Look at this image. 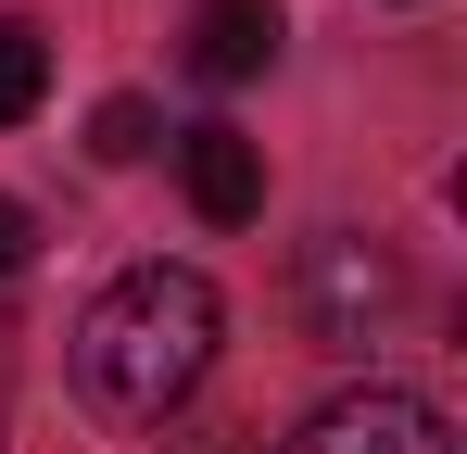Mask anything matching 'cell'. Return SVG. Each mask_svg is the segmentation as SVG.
<instances>
[{"mask_svg":"<svg viewBox=\"0 0 467 454\" xmlns=\"http://www.w3.org/2000/svg\"><path fill=\"white\" fill-rule=\"evenodd\" d=\"M215 328H228V303L202 265H127L114 291L77 315V378L101 417H127V429H164L202 366H215Z\"/></svg>","mask_w":467,"mask_h":454,"instance_id":"cell-1","label":"cell"},{"mask_svg":"<svg viewBox=\"0 0 467 454\" xmlns=\"http://www.w3.org/2000/svg\"><path fill=\"white\" fill-rule=\"evenodd\" d=\"M391 315H404L391 240H367V227H316L304 253H291V328H304L316 354H367V341H391Z\"/></svg>","mask_w":467,"mask_h":454,"instance_id":"cell-2","label":"cell"},{"mask_svg":"<svg viewBox=\"0 0 467 454\" xmlns=\"http://www.w3.org/2000/svg\"><path fill=\"white\" fill-rule=\"evenodd\" d=\"M278 454H455V442H442V417H430L417 391H341V404H316Z\"/></svg>","mask_w":467,"mask_h":454,"instance_id":"cell-3","label":"cell"},{"mask_svg":"<svg viewBox=\"0 0 467 454\" xmlns=\"http://www.w3.org/2000/svg\"><path fill=\"white\" fill-rule=\"evenodd\" d=\"M177 190H190L202 227H253L265 215V151L240 139V127H190L177 139Z\"/></svg>","mask_w":467,"mask_h":454,"instance_id":"cell-4","label":"cell"},{"mask_svg":"<svg viewBox=\"0 0 467 454\" xmlns=\"http://www.w3.org/2000/svg\"><path fill=\"white\" fill-rule=\"evenodd\" d=\"M265 64H278V0H202L190 13V76L202 88H240Z\"/></svg>","mask_w":467,"mask_h":454,"instance_id":"cell-5","label":"cell"},{"mask_svg":"<svg viewBox=\"0 0 467 454\" xmlns=\"http://www.w3.org/2000/svg\"><path fill=\"white\" fill-rule=\"evenodd\" d=\"M38 101H51V38L26 13H0V127H26Z\"/></svg>","mask_w":467,"mask_h":454,"instance_id":"cell-6","label":"cell"},{"mask_svg":"<svg viewBox=\"0 0 467 454\" xmlns=\"http://www.w3.org/2000/svg\"><path fill=\"white\" fill-rule=\"evenodd\" d=\"M152 139H164V114H152V101H140V88L88 114V151H101V164H140V151H152Z\"/></svg>","mask_w":467,"mask_h":454,"instance_id":"cell-7","label":"cell"},{"mask_svg":"<svg viewBox=\"0 0 467 454\" xmlns=\"http://www.w3.org/2000/svg\"><path fill=\"white\" fill-rule=\"evenodd\" d=\"M26 265H38V215H26V202H13V190H0V291H13V278H26Z\"/></svg>","mask_w":467,"mask_h":454,"instance_id":"cell-8","label":"cell"},{"mask_svg":"<svg viewBox=\"0 0 467 454\" xmlns=\"http://www.w3.org/2000/svg\"><path fill=\"white\" fill-rule=\"evenodd\" d=\"M0 442H13V328H0Z\"/></svg>","mask_w":467,"mask_h":454,"instance_id":"cell-9","label":"cell"}]
</instances>
